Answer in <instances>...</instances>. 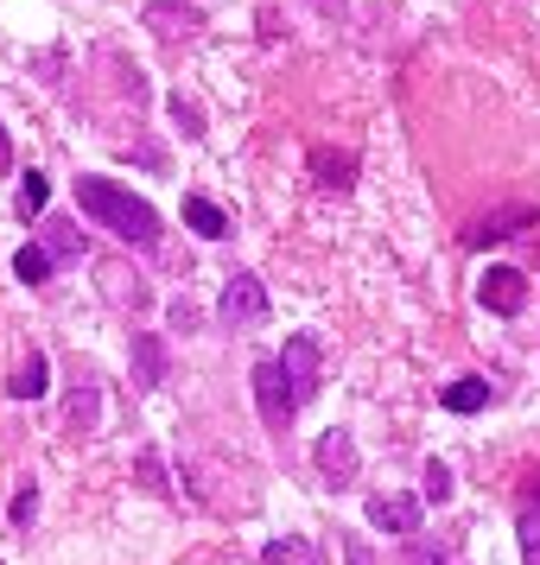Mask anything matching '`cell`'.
Here are the masks:
<instances>
[{"label": "cell", "instance_id": "obj_1", "mask_svg": "<svg viewBox=\"0 0 540 565\" xmlns=\"http://www.w3.org/2000/svg\"><path fill=\"white\" fill-rule=\"evenodd\" d=\"M77 210L89 223L115 230L121 242H134V248H159V235H166L159 210L147 204V198H134L128 184H115V179H77Z\"/></svg>", "mask_w": 540, "mask_h": 565}, {"label": "cell", "instance_id": "obj_2", "mask_svg": "<svg viewBox=\"0 0 540 565\" xmlns=\"http://www.w3.org/2000/svg\"><path fill=\"white\" fill-rule=\"evenodd\" d=\"M280 369H286V382H293V401H299V407L318 401V387H325V350H318V337H311V331L286 337Z\"/></svg>", "mask_w": 540, "mask_h": 565}, {"label": "cell", "instance_id": "obj_3", "mask_svg": "<svg viewBox=\"0 0 540 565\" xmlns=\"http://www.w3.org/2000/svg\"><path fill=\"white\" fill-rule=\"evenodd\" d=\"M216 311H223V324H230V331H255V324H267V286H261L255 274H230Z\"/></svg>", "mask_w": 540, "mask_h": 565}, {"label": "cell", "instance_id": "obj_4", "mask_svg": "<svg viewBox=\"0 0 540 565\" xmlns=\"http://www.w3.org/2000/svg\"><path fill=\"white\" fill-rule=\"evenodd\" d=\"M248 382H255V407H261V419H267L274 433H286V419H293V407H299V401H293V382H286L280 356H274V362H255V375H248Z\"/></svg>", "mask_w": 540, "mask_h": 565}, {"label": "cell", "instance_id": "obj_5", "mask_svg": "<svg viewBox=\"0 0 540 565\" xmlns=\"http://www.w3.org/2000/svg\"><path fill=\"white\" fill-rule=\"evenodd\" d=\"M477 299H484V311L515 318V311L528 306V274H521V267H489L484 280H477Z\"/></svg>", "mask_w": 540, "mask_h": 565}, {"label": "cell", "instance_id": "obj_6", "mask_svg": "<svg viewBox=\"0 0 540 565\" xmlns=\"http://www.w3.org/2000/svg\"><path fill=\"white\" fill-rule=\"evenodd\" d=\"M318 470H325V483H331V489H350V483H357V438L343 433V426L318 438Z\"/></svg>", "mask_w": 540, "mask_h": 565}, {"label": "cell", "instance_id": "obj_7", "mask_svg": "<svg viewBox=\"0 0 540 565\" xmlns=\"http://www.w3.org/2000/svg\"><path fill=\"white\" fill-rule=\"evenodd\" d=\"M369 527H382V534H420V495H401V489H388L369 502Z\"/></svg>", "mask_w": 540, "mask_h": 565}, {"label": "cell", "instance_id": "obj_8", "mask_svg": "<svg viewBox=\"0 0 540 565\" xmlns=\"http://www.w3.org/2000/svg\"><path fill=\"white\" fill-rule=\"evenodd\" d=\"M134 382L140 387L166 382V343H159L153 331H134Z\"/></svg>", "mask_w": 540, "mask_h": 565}, {"label": "cell", "instance_id": "obj_9", "mask_svg": "<svg viewBox=\"0 0 540 565\" xmlns=\"http://www.w3.org/2000/svg\"><path fill=\"white\" fill-rule=\"evenodd\" d=\"M261 565H325V553H318L306 534H280V540L261 546Z\"/></svg>", "mask_w": 540, "mask_h": 565}, {"label": "cell", "instance_id": "obj_10", "mask_svg": "<svg viewBox=\"0 0 540 565\" xmlns=\"http://www.w3.org/2000/svg\"><path fill=\"white\" fill-rule=\"evenodd\" d=\"M45 387H52V362H45L39 350H32V356L20 362V369H13V382H7V394H13V401H39Z\"/></svg>", "mask_w": 540, "mask_h": 565}, {"label": "cell", "instance_id": "obj_11", "mask_svg": "<svg viewBox=\"0 0 540 565\" xmlns=\"http://www.w3.org/2000/svg\"><path fill=\"white\" fill-rule=\"evenodd\" d=\"M184 230L204 235V242H223V235H230V216L210 204V198H184Z\"/></svg>", "mask_w": 540, "mask_h": 565}, {"label": "cell", "instance_id": "obj_12", "mask_svg": "<svg viewBox=\"0 0 540 565\" xmlns=\"http://www.w3.org/2000/svg\"><path fill=\"white\" fill-rule=\"evenodd\" d=\"M103 292L115 299V306H128V311H140V306H147V286H140V280H128V267H121V260H108V267H103Z\"/></svg>", "mask_w": 540, "mask_h": 565}, {"label": "cell", "instance_id": "obj_13", "mask_svg": "<svg viewBox=\"0 0 540 565\" xmlns=\"http://www.w3.org/2000/svg\"><path fill=\"white\" fill-rule=\"evenodd\" d=\"M96 419H103V394H96L89 382L71 387V394H64V426H83V433H89Z\"/></svg>", "mask_w": 540, "mask_h": 565}, {"label": "cell", "instance_id": "obj_14", "mask_svg": "<svg viewBox=\"0 0 540 565\" xmlns=\"http://www.w3.org/2000/svg\"><path fill=\"white\" fill-rule=\"evenodd\" d=\"M147 26H153L159 39H191V32H198V13H191V7L179 13V7H159L153 0V7H147Z\"/></svg>", "mask_w": 540, "mask_h": 565}, {"label": "cell", "instance_id": "obj_15", "mask_svg": "<svg viewBox=\"0 0 540 565\" xmlns=\"http://www.w3.org/2000/svg\"><path fill=\"white\" fill-rule=\"evenodd\" d=\"M311 172H318V184H325V191H350V179H357V159H350V153H318V159H311Z\"/></svg>", "mask_w": 540, "mask_h": 565}, {"label": "cell", "instance_id": "obj_16", "mask_svg": "<svg viewBox=\"0 0 540 565\" xmlns=\"http://www.w3.org/2000/svg\"><path fill=\"white\" fill-rule=\"evenodd\" d=\"M445 407H452V413L489 407V382H484V375H464V382H452V387H445Z\"/></svg>", "mask_w": 540, "mask_h": 565}, {"label": "cell", "instance_id": "obj_17", "mask_svg": "<svg viewBox=\"0 0 540 565\" xmlns=\"http://www.w3.org/2000/svg\"><path fill=\"white\" fill-rule=\"evenodd\" d=\"M45 248H52V260H83V230L77 223H52V216H45Z\"/></svg>", "mask_w": 540, "mask_h": 565}, {"label": "cell", "instance_id": "obj_18", "mask_svg": "<svg viewBox=\"0 0 540 565\" xmlns=\"http://www.w3.org/2000/svg\"><path fill=\"white\" fill-rule=\"evenodd\" d=\"M13 274H20L27 286H45V280H52V248H45V242L32 248V242H27V248L13 255Z\"/></svg>", "mask_w": 540, "mask_h": 565}, {"label": "cell", "instance_id": "obj_19", "mask_svg": "<svg viewBox=\"0 0 540 565\" xmlns=\"http://www.w3.org/2000/svg\"><path fill=\"white\" fill-rule=\"evenodd\" d=\"M452 553H458V534H426L407 546V565H445Z\"/></svg>", "mask_w": 540, "mask_h": 565}, {"label": "cell", "instance_id": "obj_20", "mask_svg": "<svg viewBox=\"0 0 540 565\" xmlns=\"http://www.w3.org/2000/svg\"><path fill=\"white\" fill-rule=\"evenodd\" d=\"M45 204H52V179L45 172H27L20 179V216H45Z\"/></svg>", "mask_w": 540, "mask_h": 565}, {"label": "cell", "instance_id": "obj_21", "mask_svg": "<svg viewBox=\"0 0 540 565\" xmlns=\"http://www.w3.org/2000/svg\"><path fill=\"white\" fill-rule=\"evenodd\" d=\"M166 115H172V121H179L191 140H204V115H198V103H191L184 89H172V96H166Z\"/></svg>", "mask_w": 540, "mask_h": 565}, {"label": "cell", "instance_id": "obj_22", "mask_svg": "<svg viewBox=\"0 0 540 565\" xmlns=\"http://www.w3.org/2000/svg\"><path fill=\"white\" fill-rule=\"evenodd\" d=\"M420 477H426V483H420V495H426V502H452V489H458V483H452V470H445V463H426V470H420Z\"/></svg>", "mask_w": 540, "mask_h": 565}, {"label": "cell", "instance_id": "obj_23", "mask_svg": "<svg viewBox=\"0 0 540 565\" xmlns=\"http://www.w3.org/2000/svg\"><path fill=\"white\" fill-rule=\"evenodd\" d=\"M140 483L153 489V495H166V470H159V451H140Z\"/></svg>", "mask_w": 540, "mask_h": 565}, {"label": "cell", "instance_id": "obj_24", "mask_svg": "<svg viewBox=\"0 0 540 565\" xmlns=\"http://www.w3.org/2000/svg\"><path fill=\"white\" fill-rule=\"evenodd\" d=\"M166 318H172L179 331H198V306H191V299H172V306H166Z\"/></svg>", "mask_w": 540, "mask_h": 565}, {"label": "cell", "instance_id": "obj_25", "mask_svg": "<svg viewBox=\"0 0 540 565\" xmlns=\"http://www.w3.org/2000/svg\"><path fill=\"white\" fill-rule=\"evenodd\" d=\"M32 509H39V495L20 489V495H13V527H32Z\"/></svg>", "mask_w": 540, "mask_h": 565}, {"label": "cell", "instance_id": "obj_26", "mask_svg": "<svg viewBox=\"0 0 540 565\" xmlns=\"http://www.w3.org/2000/svg\"><path fill=\"white\" fill-rule=\"evenodd\" d=\"M521 553H528V559L540 553V514H521Z\"/></svg>", "mask_w": 540, "mask_h": 565}, {"label": "cell", "instance_id": "obj_27", "mask_svg": "<svg viewBox=\"0 0 540 565\" xmlns=\"http://www.w3.org/2000/svg\"><path fill=\"white\" fill-rule=\"evenodd\" d=\"M343 553H350V565H375V559H369V546H362V540H357V534L343 540Z\"/></svg>", "mask_w": 540, "mask_h": 565}, {"label": "cell", "instance_id": "obj_28", "mask_svg": "<svg viewBox=\"0 0 540 565\" xmlns=\"http://www.w3.org/2000/svg\"><path fill=\"white\" fill-rule=\"evenodd\" d=\"M311 7H318V13H331V20H343V7H350V0H311Z\"/></svg>", "mask_w": 540, "mask_h": 565}, {"label": "cell", "instance_id": "obj_29", "mask_svg": "<svg viewBox=\"0 0 540 565\" xmlns=\"http://www.w3.org/2000/svg\"><path fill=\"white\" fill-rule=\"evenodd\" d=\"M13 166V140H7V128H0V172Z\"/></svg>", "mask_w": 540, "mask_h": 565}, {"label": "cell", "instance_id": "obj_30", "mask_svg": "<svg viewBox=\"0 0 540 565\" xmlns=\"http://www.w3.org/2000/svg\"><path fill=\"white\" fill-rule=\"evenodd\" d=\"M445 565H458V559H445Z\"/></svg>", "mask_w": 540, "mask_h": 565}]
</instances>
